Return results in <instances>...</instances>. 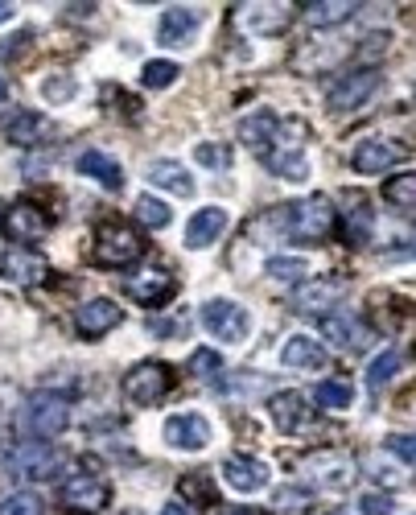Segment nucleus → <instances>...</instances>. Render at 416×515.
<instances>
[{"mask_svg": "<svg viewBox=\"0 0 416 515\" xmlns=\"http://www.w3.org/2000/svg\"><path fill=\"white\" fill-rule=\"evenodd\" d=\"M305 145H309V124L297 120V116H289V120L276 116V128H272V136H268V145H264L260 161L272 169L276 178H285V182H305V178H309Z\"/></svg>", "mask_w": 416, "mask_h": 515, "instance_id": "obj_1", "label": "nucleus"}, {"mask_svg": "<svg viewBox=\"0 0 416 515\" xmlns=\"http://www.w3.org/2000/svg\"><path fill=\"white\" fill-rule=\"evenodd\" d=\"M264 223H272L276 231L289 235V239L322 244V239L334 231V223H338V211L330 206L326 194H314V198H301V202H289V206H276Z\"/></svg>", "mask_w": 416, "mask_h": 515, "instance_id": "obj_2", "label": "nucleus"}, {"mask_svg": "<svg viewBox=\"0 0 416 515\" xmlns=\"http://www.w3.org/2000/svg\"><path fill=\"white\" fill-rule=\"evenodd\" d=\"M91 256L103 268H128V264H136V260L145 256V239H141V231L128 227V223H103L95 231Z\"/></svg>", "mask_w": 416, "mask_h": 515, "instance_id": "obj_3", "label": "nucleus"}, {"mask_svg": "<svg viewBox=\"0 0 416 515\" xmlns=\"http://www.w3.org/2000/svg\"><path fill=\"white\" fill-rule=\"evenodd\" d=\"M21 425H25L29 437L50 441V437H58L66 425H71V400L58 396V392H38V396H29L25 408H21Z\"/></svg>", "mask_w": 416, "mask_h": 515, "instance_id": "obj_4", "label": "nucleus"}, {"mask_svg": "<svg viewBox=\"0 0 416 515\" xmlns=\"http://www.w3.org/2000/svg\"><path fill=\"white\" fill-rule=\"evenodd\" d=\"M169 392H173V367H165V363H157V359L136 363V367L124 375V396H128L132 404L153 408V404H161Z\"/></svg>", "mask_w": 416, "mask_h": 515, "instance_id": "obj_5", "label": "nucleus"}, {"mask_svg": "<svg viewBox=\"0 0 416 515\" xmlns=\"http://www.w3.org/2000/svg\"><path fill=\"white\" fill-rule=\"evenodd\" d=\"M301 470L309 474V483L322 487V491H346V487L355 483V474H359L355 458L342 454V450H318V454H309V458L301 462Z\"/></svg>", "mask_w": 416, "mask_h": 515, "instance_id": "obj_6", "label": "nucleus"}, {"mask_svg": "<svg viewBox=\"0 0 416 515\" xmlns=\"http://www.w3.org/2000/svg\"><path fill=\"white\" fill-rule=\"evenodd\" d=\"M202 326L211 330L219 342H244L252 334V314L244 305L227 301V297H211L202 305Z\"/></svg>", "mask_w": 416, "mask_h": 515, "instance_id": "obj_7", "label": "nucleus"}, {"mask_svg": "<svg viewBox=\"0 0 416 515\" xmlns=\"http://www.w3.org/2000/svg\"><path fill=\"white\" fill-rule=\"evenodd\" d=\"M62 454L54 450L50 441H29V445H21V450L13 454V478H25V483H46V478H54L58 470H62Z\"/></svg>", "mask_w": 416, "mask_h": 515, "instance_id": "obj_8", "label": "nucleus"}, {"mask_svg": "<svg viewBox=\"0 0 416 515\" xmlns=\"http://www.w3.org/2000/svg\"><path fill=\"white\" fill-rule=\"evenodd\" d=\"M379 91V71H371V66H363V71H351V75H342L330 91H326V103H330V112H355L363 108V103Z\"/></svg>", "mask_w": 416, "mask_h": 515, "instance_id": "obj_9", "label": "nucleus"}, {"mask_svg": "<svg viewBox=\"0 0 416 515\" xmlns=\"http://www.w3.org/2000/svg\"><path fill=\"white\" fill-rule=\"evenodd\" d=\"M342 293H346V285L338 277H305L289 293V305L297 309V314H322L326 318V309H334Z\"/></svg>", "mask_w": 416, "mask_h": 515, "instance_id": "obj_10", "label": "nucleus"}, {"mask_svg": "<svg viewBox=\"0 0 416 515\" xmlns=\"http://www.w3.org/2000/svg\"><path fill=\"white\" fill-rule=\"evenodd\" d=\"M108 499H112V491L91 474H75L71 483H62V503L71 515H99L108 507Z\"/></svg>", "mask_w": 416, "mask_h": 515, "instance_id": "obj_11", "label": "nucleus"}, {"mask_svg": "<svg viewBox=\"0 0 416 515\" xmlns=\"http://www.w3.org/2000/svg\"><path fill=\"white\" fill-rule=\"evenodd\" d=\"M165 441L173 450H186V454H198L211 445V421L198 417V412H178V417L165 421Z\"/></svg>", "mask_w": 416, "mask_h": 515, "instance_id": "obj_12", "label": "nucleus"}, {"mask_svg": "<svg viewBox=\"0 0 416 515\" xmlns=\"http://www.w3.org/2000/svg\"><path fill=\"white\" fill-rule=\"evenodd\" d=\"M46 272H50L46 256H38L33 248H13V252H5V256H0V277H5L9 285L33 289L38 281H46Z\"/></svg>", "mask_w": 416, "mask_h": 515, "instance_id": "obj_13", "label": "nucleus"}, {"mask_svg": "<svg viewBox=\"0 0 416 515\" xmlns=\"http://www.w3.org/2000/svg\"><path fill=\"white\" fill-rule=\"evenodd\" d=\"M223 483L239 495H256L268 487V466L260 458H244V454H231L223 462Z\"/></svg>", "mask_w": 416, "mask_h": 515, "instance_id": "obj_14", "label": "nucleus"}, {"mask_svg": "<svg viewBox=\"0 0 416 515\" xmlns=\"http://www.w3.org/2000/svg\"><path fill=\"white\" fill-rule=\"evenodd\" d=\"M120 318H124V309L112 297H91L75 314V326H79V338H103L112 326H120Z\"/></svg>", "mask_w": 416, "mask_h": 515, "instance_id": "obj_15", "label": "nucleus"}, {"mask_svg": "<svg viewBox=\"0 0 416 515\" xmlns=\"http://www.w3.org/2000/svg\"><path fill=\"white\" fill-rule=\"evenodd\" d=\"M5 227L17 244H38V239H46V231H50V219L38 202H17L13 211H5Z\"/></svg>", "mask_w": 416, "mask_h": 515, "instance_id": "obj_16", "label": "nucleus"}, {"mask_svg": "<svg viewBox=\"0 0 416 515\" xmlns=\"http://www.w3.org/2000/svg\"><path fill=\"white\" fill-rule=\"evenodd\" d=\"M400 157H404V149L396 141H379V136H371V141L355 145L351 165L359 169V174H384V169H392Z\"/></svg>", "mask_w": 416, "mask_h": 515, "instance_id": "obj_17", "label": "nucleus"}, {"mask_svg": "<svg viewBox=\"0 0 416 515\" xmlns=\"http://www.w3.org/2000/svg\"><path fill=\"white\" fill-rule=\"evenodd\" d=\"M268 417L281 433H301L309 425V404L301 392H276L268 400Z\"/></svg>", "mask_w": 416, "mask_h": 515, "instance_id": "obj_18", "label": "nucleus"}, {"mask_svg": "<svg viewBox=\"0 0 416 515\" xmlns=\"http://www.w3.org/2000/svg\"><path fill=\"white\" fill-rule=\"evenodd\" d=\"M173 277L165 268H145V272H136V277H128V297L132 301H141V305H161L173 297Z\"/></svg>", "mask_w": 416, "mask_h": 515, "instance_id": "obj_19", "label": "nucleus"}, {"mask_svg": "<svg viewBox=\"0 0 416 515\" xmlns=\"http://www.w3.org/2000/svg\"><path fill=\"white\" fill-rule=\"evenodd\" d=\"M198 33V9H186V5H173L161 13V29H157V42L161 46H186Z\"/></svg>", "mask_w": 416, "mask_h": 515, "instance_id": "obj_20", "label": "nucleus"}, {"mask_svg": "<svg viewBox=\"0 0 416 515\" xmlns=\"http://www.w3.org/2000/svg\"><path fill=\"white\" fill-rule=\"evenodd\" d=\"M227 231V211L223 206H206V211H198L194 219H190V227H186V248H211L215 239Z\"/></svg>", "mask_w": 416, "mask_h": 515, "instance_id": "obj_21", "label": "nucleus"}, {"mask_svg": "<svg viewBox=\"0 0 416 515\" xmlns=\"http://www.w3.org/2000/svg\"><path fill=\"white\" fill-rule=\"evenodd\" d=\"M79 174L83 178H95L103 190H124V169H120V161H112L103 149H87L83 157H79Z\"/></svg>", "mask_w": 416, "mask_h": 515, "instance_id": "obj_22", "label": "nucleus"}, {"mask_svg": "<svg viewBox=\"0 0 416 515\" xmlns=\"http://www.w3.org/2000/svg\"><path fill=\"white\" fill-rule=\"evenodd\" d=\"M145 178H149L157 190H169V194H178V198H190V194H194L190 169L178 165V161H153V165L145 169Z\"/></svg>", "mask_w": 416, "mask_h": 515, "instance_id": "obj_23", "label": "nucleus"}, {"mask_svg": "<svg viewBox=\"0 0 416 515\" xmlns=\"http://www.w3.org/2000/svg\"><path fill=\"white\" fill-rule=\"evenodd\" d=\"M322 334L334 342V347H346V351H363L367 347V330L351 314H326L322 318Z\"/></svg>", "mask_w": 416, "mask_h": 515, "instance_id": "obj_24", "label": "nucleus"}, {"mask_svg": "<svg viewBox=\"0 0 416 515\" xmlns=\"http://www.w3.org/2000/svg\"><path fill=\"white\" fill-rule=\"evenodd\" d=\"M281 363L285 367H305V371H318L326 363V351H322V342L318 338H309V334H293L285 342V351H281Z\"/></svg>", "mask_w": 416, "mask_h": 515, "instance_id": "obj_25", "label": "nucleus"}, {"mask_svg": "<svg viewBox=\"0 0 416 515\" xmlns=\"http://www.w3.org/2000/svg\"><path fill=\"white\" fill-rule=\"evenodd\" d=\"M9 141L13 145H21V149H33V145H42L46 136H50V120L46 116H38V112H17L13 120H9Z\"/></svg>", "mask_w": 416, "mask_h": 515, "instance_id": "obj_26", "label": "nucleus"}, {"mask_svg": "<svg viewBox=\"0 0 416 515\" xmlns=\"http://www.w3.org/2000/svg\"><path fill=\"white\" fill-rule=\"evenodd\" d=\"M359 13L355 0H314V5H305V21L314 29H330V25H342Z\"/></svg>", "mask_w": 416, "mask_h": 515, "instance_id": "obj_27", "label": "nucleus"}, {"mask_svg": "<svg viewBox=\"0 0 416 515\" xmlns=\"http://www.w3.org/2000/svg\"><path fill=\"white\" fill-rule=\"evenodd\" d=\"M293 21V5H248L244 9V25L256 29V33H281L285 25Z\"/></svg>", "mask_w": 416, "mask_h": 515, "instance_id": "obj_28", "label": "nucleus"}, {"mask_svg": "<svg viewBox=\"0 0 416 515\" xmlns=\"http://www.w3.org/2000/svg\"><path fill=\"white\" fill-rule=\"evenodd\" d=\"M178 499L186 507H215L219 503V491L211 483V474H202V470H190L182 483H178Z\"/></svg>", "mask_w": 416, "mask_h": 515, "instance_id": "obj_29", "label": "nucleus"}, {"mask_svg": "<svg viewBox=\"0 0 416 515\" xmlns=\"http://www.w3.org/2000/svg\"><path fill=\"white\" fill-rule=\"evenodd\" d=\"M272 128H276V116L272 112H252V116H244V124H239V141H244L260 157L264 145H268V136H272Z\"/></svg>", "mask_w": 416, "mask_h": 515, "instance_id": "obj_30", "label": "nucleus"}, {"mask_svg": "<svg viewBox=\"0 0 416 515\" xmlns=\"http://www.w3.org/2000/svg\"><path fill=\"white\" fill-rule=\"evenodd\" d=\"M314 400L322 408H330V412H342V408L355 404V388H351V380H322L314 388Z\"/></svg>", "mask_w": 416, "mask_h": 515, "instance_id": "obj_31", "label": "nucleus"}, {"mask_svg": "<svg viewBox=\"0 0 416 515\" xmlns=\"http://www.w3.org/2000/svg\"><path fill=\"white\" fill-rule=\"evenodd\" d=\"M371 227H375V211H367V206L342 215V239H346V244H355V248L371 239Z\"/></svg>", "mask_w": 416, "mask_h": 515, "instance_id": "obj_32", "label": "nucleus"}, {"mask_svg": "<svg viewBox=\"0 0 416 515\" xmlns=\"http://www.w3.org/2000/svg\"><path fill=\"white\" fill-rule=\"evenodd\" d=\"M219 392L223 396H264L268 392V380H264V375H252V371H239V375H227V380H219Z\"/></svg>", "mask_w": 416, "mask_h": 515, "instance_id": "obj_33", "label": "nucleus"}, {"mask_svg": "<svg viewBox=\"0 0 416 515\" xmlns=\"http://www.w3.org/2000/svg\"><path fill=\"white\" fill-rule=\"evenodd\" d=\"M0 515H46V503L33 491H13L9 499H0Z\"/></svg>", "mask_w": 416, "mask_h": 515, "instance_id": "obj_34", "label": "nucleus"}, {"mask_svg": "<svg viewBox=\"0 0 416 515\" xmlns=\"http://www.w3.org/2000/svg\"><path fill=\"white\" fill-rule=\"evenodd\" d=\"M268 277H276V281H305L309 277V260H301V256H276V260H268Z\"/></svg>", "mask_w": 416, "mask_h": 515, "instance_id": "obj_35", "label": "nucleus"}, {"mask_svg": "<svg viewBox=\"0 0 416 515\" xmlns=\"http://www.w3.org/2000/svg\"><path fill=\"white\" fill-rule=\"evenodd\" d=\"M173 79H182L178 62H145V71H141V83H145L149 91H165Z\"/></svg>", "mask_w": 416, "mask_h": 515, "instance_id": "obj_36", "label": "nucleus"}, {"mask_svg": "<svg viewBox=\"0 0 416 515\" xmlns=\"http://www.w3.org/2000/svg\"><path fill=\"white\" fill-rule=\"evenodd\" d=\"M384 198H388V202H396L400 211H412V202H416V178H412V174L388 178V186H384Z\"/></svg>", "mask_w": 416, "mask_h": 515, "instance_id": "obj_37", "label": "nucleus"}, {"mask_svg": "<svg viewBox=\"0 0 416 515\" xmlns=\"http://www.w3.org/2000/svg\"><path fill=\"white\" fill-rule=\"evenodd\" d=\"M396 371H400V351H384L379 359H371V367H367V384H371V388H384Z\"/></svg>", "mask_w": 416, "mask_h": 515, "instance_id": "obj_38", "label": "nucleus"}, {"mask_svg": "<svg viewBox=\"0 0 416 515\" xmlns=\"http://www.w3.org/2000/svg\"><path fill=\"white\" fill-rule=\"evenodd\" d=\"M136 219H141L145 227H169V206L161 198H145L141 194V202H136Z\"/></svg>", "mask_w": 416, "mask_h": 515, "instance_id": "obj_39", "label": "nucleus"}, {"mask_svg": "<svg viewBox=\"0 0 416 515\" xmlns=\"http://www.w3.org/2000/svg\"><path fill=\"white\" fill-rule=\"evenodd\" d=\"M42 95H46V103H66V99L75 95V79L71 75H50L42 83Z\"/></svg>", "mask_w": 416, "mask_h": 515, "instance_id": "obj_40", "label": "nucleus"}, {"mask_svg": "<svg viewBox=\"0 0 416 515\" xmlns=\"http://www.w3.org/2000/svg\"><path fill=\"white\" fill-rule=\"evenodd\" d=\"M219 367H223V359H219L211 347H202V351H194V355H190V371H194V375H202V380H211V375H215Z\"/></svg>", "mask_w": 416, "mask_h": 515, "instance_id": "obj_41", "label": "nucleus"}, {"mask_svg": "<svg viewBox=\"0 0 416 515\" xmlns=\"http://www.w3.org/2000/svg\"><path fill=\"white\" fill-rule=\"evenodd\" d=\"M276 511H301V507H309V491H301V487H281L276 491V503H272Z\"/></svg>", "mask_w": 416, "mask_h": 515, "instance_id": "obj_42", "label": "nucleus"}, {"mask_svg": "<svg viewBox=\"0 0 416 515\" xmlns=\"http://www.w3.org/2000/svg\"><path fill=\"white\" fill-rule=\"evenodd\" d=\"M388 450L400 458V466H408V470H412V462H416V445H412V433H392V437H388Z\"/></svg>", "mask_w": 416, "mask_h": 515, "instance_id": "obj_43", "label": "nucleus"}, {"mask_svg": "<svg viewBox=\"0 0 416 515\" xmlns=\"http://www.w3.org/2000/svg\"><path fill=\"white\" fill-rule=\"evenodd\" d=\"M359 515H392V499L384 491H367L359 499Z\"/></svg>", "mask_w": 416, "mask_h": 515, "instance_id": "obj_44", "label": "nucleus"}, {"mask_svg": "<svg viewBox=\"0 0 416 515\" xmlns=\"http://www.w3.org/2000/svg\"><path fill=\"white\" fill-rule=\"evenodd\" d=\"M194 157H198V165H215V169H227V161H231V153L223 145H198Z\"/></svg>", "mask_w": 416, "mask_h": 515, "instance_id": "obj_45", "label": "nucleus"}, {"mask_svg": "<svg viewBox=\"0 0 416 515\" xmlns=\"http://www.w3.org/2000/svg\"><path fill=\"white\" fill-rule=\"evenodd\" d=\"M17 17V5H9V0H0V25Z\"/></svg>", "mask_w": 416, "mask_h": 515, "instance_id": "obj_46", "label": "nucleus"}, {"mask_svg": "<svg viewBox=\"0 0 416 515\" xmlns=\"http://www.w3.org/2000/svg\"><path fill=\"white\" fill-rule=\"evenodd\" d=\"M161 515H190V507H186V503H165Z\"/></svg>", "mask_w": 416, "mask_h": 515, "instance_id": "obj_47", "label": "nucleus"}, {"mask_svg": "<svg viewBox=\"0 0 416 515\" xmlns=\"http://www.w3.org/2000/svg\"><path fill=\"white\" fill-rule=\"evenodd\" d=\"M223 515H264V511H248V507H227Z\"/></svg>", "mask_w": 416, "mask_h": 515, "instance_id": "obj_48", "label": "nucleus"}, {"mask_svg": "<svg viewBox=\"0 0 416 515\" xmlns=\"http://www.w3.org/2000/svg\"><path fill=\"white\" fill-rule=\"evenodd\" d=\"M5 95H9V83H5V79H0V99H5Z\"/></svg>", "mask_w": 416, "mask_h": 515, "instance_id": "obj_49", "label": "nucleus"}, {"mask_svg": "<svg viewBox=\"0 0 416 515\" xmlns=\"http://www.w3.org/2000/svg\"><path fill=\"white\" fill-rule=\"evenodd\" d=\"M0 219H5V202H0Z\"/></svg>", "mask_w": 416, "mask_h": 515, "instance_id": "obj_50", "label": "nucleus"}, {"mask_svg": "<svg viewBox=\"0 0 416 515\" xmlns=\"http://www.w3.org/2000/svg\"><path fill=\"white\" fill-rule=\"evenodd\" d=\"M330 515H342V511H330Z\"/></svg>", "mask_w": 416, "mask_h": 515, "instance_id": "obj_51", "label": "nucleus"}]
</instances>
